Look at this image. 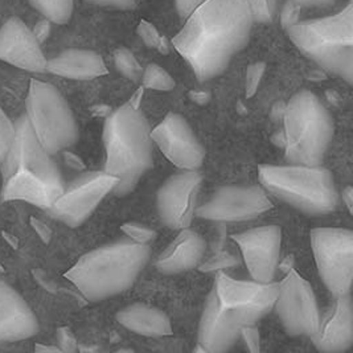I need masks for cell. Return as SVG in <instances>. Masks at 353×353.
Listing matches in <instances>:
<instances>
[{
  "instance_id": "obj_1",
  "label": "cell",
  "mask_w": 353,
  "mask_h": 353,
  "mask_svg": "<svg viewBox=\"0 0 353 353\" xmlns=\"http://www.w3.org/2000/svg\"><path fill=\"white\" fill-rule=\"evenodd\" d=\"M254 17L246 0H205L172 39L200 81L221 74L249 41Z\"/></svg>"
},
{
  "instance_id": "obj_2",
  "label": "cell",
  "mask_w": 353,
  "mask_h": 353,
  "mask_svg": "<svg viewBox=\"0 0 353 353\" xmlns=\"http://www.w3.org/2000/svg\"><path fill=\"white\" fill-rule=\"evenodd\" d=\"M278 289V282L233 279L220 270L200 319L196 352L229 351L243 327L256 324L273 310Z\"/></svg>"
},
{
  "instance_id": "obj_3",
  "label": "cell",
  "mask_w": 353,
  "mask_h": 353,
  "mask_svg": "<svg viewBox=\"0 0 353 353\" xmlns=\"http://www.w3.org/2000/svg\"><path fill=\"white\" fill-rule=\"evenodd\" d=\"M15 128V139L1 163V199L49 209L64 192L60 170L39 143L27 115L17 119Z\"/></svg>"
},
{
  "instance_id": "obj_4",
  "label": "cell",
  "mask_w": 353,
  "mask_h": 353,
  "mask_svg": "<svg viewBox=\"0 0 353 353\" xmlns=\"http://www.w3.org/2000/svg\"><path fill=\"white\" fill-rule=\"evenodd\" d=\"M150 258V246L131 240L112 242L83 254L65 273L85 299L99 302L134 285Z\"/></svg>"
},
{
  "instance_id": "obj_5",
  "label": "cell",
  "mask_w": 353,
  "mask_h": 353,
  "mask_svg": "<svg viewBox=\"0 0 353 353\" xmlns=\"http://www.w3.org/2000/svg\"><path fill=\"white\" fill-rule=\"evenodd\" d=\"M105 172L118 177L112 192L125 196L152 165L151 129L139 109L129 102L106 117L103 126Z\"/></svg>"
},
{
  "instance_id": "obj_6",
  "label": "cell",
  "mask_w": 353,
  "mask_h": 353,
  "mask_svg": "<svg viewBox=\"0 0 353 353\" xmlns=\"http://www.w3.org/2000/svg\"><path fill=\"white\" fill-rule=\"evenodd\" d=\"M286 31L295 47L308 59L352 83V1L336 15L298 21Z\"/></svg>"
},
{
  "instance_id": "obj_7",
  "label": "cell",
  "mask_w": 353,
  "mask_h": 353,
  "mask_svg": "<svg viewBox=\"0 0 353 353\" xmlns=\"http://www.w3.org/2000/svg\"><path fill=\"white\" fill-rule=\"evenodd\" d=\"M262 188L308 214L335 210L339 193L331 172L319 165H262L258 171Z\"/></svg>"
},
{
  "instance_id": "obj_8",
  "label": "cell",
  "mask_w": 353,
  "mask_h": 353,
  "mask_svg": "<svg viewBox=\"0 0 353 353\" xmlns=\"http://www.w3.org/2000/svg\"><path fill=\"white\" fill-rule=\"evenodd\" d=\"M283 121L286 161L321 164L334 135V123L319 98L308 90L296 93L285 108Z\"/></svg>"
},
{
  "instance_id": "obj_9",
  "label": "cell",
  "mask_w": 353,
  "mask_h": 353,
  "mask_svg": "<svg viewBox=\"0 0 353 353\" xmlns=\"http://www.w3.org/2000/svg\"><path fill=\"white\" fill-rule=\"evenodd\" d=\"M26 110L39 143L49 155L64 151L79 141V126L70 106L48 82H30Z\"/></svg>"
},
{
  "instance_id": "obj_10",
  "label": "cell",
  "mask_w": 353,
  "mask_h": 353,
  "mask_svg": "<svg viewBox=\"0 0 353 353\" xmlns=\"http://www.w3.org/2000/svg\"><path fill=\"white\" fill-rule=\"evenodd\" d=\"M321 281L334 296L348 295L353 279V233L341 228H315L310 233Z\"/></svg>"
},
{
  "instance_id": "obj_11",
  "label": "cell",
  "mask_w": 353,
  "mask_h": 353,
  "mask_svg": "<svg viewBox=\"0 0 353 353\" xmlns=\"http://www.w3.org/2000/svg\"><path fill=\"white\" fill-rule=\"evenodd\" d=\"M291 336L312 337L321 323V312L311 285L294 269L279 283L273 305Z\"/></svg>"
},
{
  "instance_id": "obj_12",
  "label": "cell",
  "mask_w": 353,
  "mask_h": 353,
  "mask_svg": "<svg viewBox=\"0 0 353 353\" xmlns=\"http://www.w3.org/2000/svg\"><path fill=\"white\" fill-rule=\"evenodd\" d=\"M119 179L108 172H88L77 177L47 209L50 216L72 228L85 223L108 193L114 191Z\"/></svg>"
},
{
  "instance_id": "obj_13",
  "label": "cell",
  "mask_w": 353,
  "mask_h": 353,
  "mask_svg": "<svg viewBox=\"0 0 353 353\" xmlns=\"http://www.w3.org/2000/svg\"><path fill=\"white\" fill-rule=\"evenodd\" d=\"M273 208L266 191L258 185L223 187L207 203L194 209V214L209 221L232 223L252 220Z\"/></svg>"
},
{
  "instance_id": "obj_14",
  "label": "cell",
  "mask_w": 353,
  "mask_h": 353,
  "mask_svg": "<svg viewBox=\"0 0 353 353\" xmlns=\"http://www.w3.org/2000/svg\"><path fill=\"white\" fill-rule=\"evenodd\" d=\"M241 250L245 265L253 281L273 282L281 261L282 230L276 225L261 226L232 236Z\"/></svg>"
},
{
  "instance_id": "obj_15",
  "label": "cell",
  "mask_w": 353,
  "mask_h": 353,
  "mask_svg": "<svg viewBox=\"0 0 353 353\" xmlns=\"http://www.w3.org/2000/svg\"><path fill=\"white\" fill-rule=\"evenodd\" d=\"M151 139L161 154L181 170L194 171L201 167L205 151L188 122L176 112H170L154 130Z\"/></svg>"
},
{
  "instance_id": "obj_16",
  "label": "cell",
  "mask_w": 353,
  "mask_h": 353,
  "mask_svg": "<svg viewBox=\"0 0 353 353\" xmlns=\"http://www.w3.org/2000/svg\"><path fill=\"white\" fill-rule=\"evenodd\" d=\"M200 183L201 175L196 170H184L161 185L157 196V208L163 224L174 230L191 226Z\"/></svg>"
},
{
  "instance_id": "obj_17",
  "label": "cell",
  "mask_w": 353,
  "mask_h": 353,
  "mask_svg": "<svg viewBox=\"0 0 353 353\" xmlns=\"http://www.w3.org/2000/svg\"><path fill=\"white\" fill-rule=\"evenodd\" d=\"M0 61L33 73L47 70L40 41L19 17L8 19L0 28Z\"/></svg>"
},
{
  "instance_id": "obj_18",
  "label": "cell",
  "mask_w": 353,
  "mask_h": 353,
  "mask_svg": "<svg viewBox=\"0 0 353 353\" xmlns=\"http://www.w3.org/2000/svg\"><path fill=\"white\" fill-rule=\"evenodd\" d=\"M39 321L17 290L0 281V344L37 335Z\"/></svg>"
},
{
  "instance_id": "obj_19",
  "label": "cell",
  "mask_w": 353,
  "mask_h": 353,
  "mask_svg": "<svg viewBox=\"0 0 353 353\" xmlns=\"http://www.w3.org/2000/svg\"><path fill=\"white\" fill-rule=\"evenodd\" d=\"M336 301L321 318L318 331L314 336V345L325 353L347 351L353 341V314L348 295L335 296Z\"/></svg>"
},
{
  "instance_id": "obj_20",
  "label": "cell",
  "mask_w": 353,
  "mask_h": 353,
  "mask_svg": "<svg viewBox=\"0 0 353 353\" xmlns=\"http://www.w3.org/2000/svg\"><path fill=\"white\" fill-rule=\"evenodd\" d=\"M205 253L204 239L190 228L181 229L176 239L157 259V269L164 274H179L196 268Z\"/></svg>"
},
{
  "instance_id": "obj_21",
  "label": "cell",
  "mask_w": 353,
  "mask_h": 353,
  "mask_svg": "<svg viewBox=\"0 0 353 353\" xmlns=\"http://www.w3.org/2000/svg\"><path fill=\"white\" fill-rule=\"evenodd\" d=\"M47 72L69 80H93L108 74V68L94 50L68 49L47 61Z\"/></svg>"
},
{
  "instance_id": "obj_22",
  "label": "cell",
  "mask_w": 353,
  "mask_h": 353,
  "mask_svg": "<svg viewBox=\"0 0 353 353\" xmlns=\"http://www.w3.org/2000/svg\"><path fill=\"white\" fill-rule=\"evenodd\" d=\"M117 321L131 332L147 337H161L172 335L170 318L155 307L134 303L122 308L117 314Z\"/></svg>"
},
{
  "instance_id": "obj_23",
  "label": "cell",
  "mask_w": 353,
  "mask_h": 353,
  "mask_svg": "<svg viewBox=\"0 0 353 353\" xmlns=\"http://www.w3.org/2000/svg\"><path fill=\"white\" fill-rule=\"evenodd\" d=\"M36 11L54 24H66L72 14L74 1L73 0H28Z\"/></svg>"
},
{
  "instance_id": "obj_24",
  "label": "cell",
  "mask_w": 353,
  "mask_h": 353,
  "mask_svg": "<svg viewBox=\"0 0 353 353\" xmlns=\"http://www.w3.org/2000/svg\"><path fill=\"white\" fill-rule=\"evenodd\" d=\"M142 83L145 89L159 92H170L176 85L171 74L158 64L147 65L142 74Z\"/></svg>"
},
{
  "instance_id": "obj_25",
  "label": "cell",
  "mask_w": 353,
  "mask_h": 353,
  "mask_svg": "<svg viewBox=\"0 0 353 353\" xmlns=\"http://www.w3.org/2000/svg\"><path fill=\"white\" fill-rule=\"evenodd\" d=\"M114 64H115L117 70L126 79L134 81V82L142 79V74H143L142 66L138 63L137 57L134 56V53L130 49H117L114 53Z\"/></svg>"
},
{
  "instance_id": "obj_26",
  "label": "cell",
  "mask_w": 353,
  "mask_h": 353,
  "mask_svg": "<svg viewBox=\"0 0 353 353\" xmlns=\"http://www.w3.org/2000/svg\"><path fill=\"white\" fill-rule=\"evenodd\" d=\"M138 34L141 36V39L143 40L147 47L158 49L163 54H167L170 52V47L165 37H163L161 33L158 32V30L147 20H142L139 23Z\"/></svg>"
},
{
  "instance_id": "obj_27",
  "label": "cell",
  "mask_w": 353,
  "mask_h": 353,
  "mask_svg": "<svg viewBox=\"0 0 353 353\" xmlns=\"http://www.w3.org/2000/svg\"><path fill=\"white\" fill-rule=\"evenodd\" d=\"M17 128L15 123L7 117V114L3 112L0 108V165L6 159L12 142L15 139Z\"/></svg>"
},
{
  "instance_id": "obj_28",
  "label": "cell",
  "mask_w": 353,
  "mask_h": 353,
  "mask_svg": "<svg viewBox=\"0 0 353 353\" xmlns=\"http://www.w3.org/2000/svg\"><path fill=\"white\" fill-rule=\"evenodd\" d=\"M252 14L254 17V21L268 24L272 23L276 14V6L278 0H246Z\"/></svg>"
},
{
  "instance_id": "obj_29",
  "label": "cell",
  "mask_w": 353,
  "mask_h": 353,
  "mask_svg": "<svg viewBox=\"0 0 353 353\" xmlns=\"http://www.w3.org/2000/svg\"><path fill=\"white\" fill-rule=\"evenodd\" d=\"M122 232L129 237V240L138 243H145L154 241L157 239V232L147 228L145 225L138 224V223H126L121 226Z\"/></svg>"
},
{
  "instance_id": "obj_30",
  "label": "cell",
  "mask_w": 353,
  "mask_h": 353,
  "mask_svg": "<svg viewBox=\"0 0 353 353\" xmlns=\"http://www.w3.org/2000/svg\"><path fill=\"white\" fill-rule=\"evenodd\" d=\"M265 70H266V65L263 63H256L248 68L246 79H245V94L248 98H252L257 93L258 86L263 77Z\"/></svg>"
},
{
  "instance_id": "obj_31",
  "label": "cell",
  "mask_w": 353,
  "mask_h": 353,
  "mask_svg": "<svg viewBox=\"0 0 353 353\" xmlns=\"http://www.w3.org/2000/svg\"><path fill=\"white\" fill-rule=\"evenodd\" d=\"M302 7L298 6L294 0H288L281 11V23L285 30H288L291 26L299 21Z\"/></svg>"
},
{
  "instance_id": "obj_32",
  "label": "cell",
  "mask_w": 353,
  "mask_h": 353,
  "mask_svg": "<svg viewBox=\"0 0 353 353\" xmlns=\"http://www.w3.org/2000/svg\"><path fill=\"white\" fill-rule=\"evenodd\" d=\"M57 341L59 347L63 352H76L77 351V340L72 331L66 327L57 330Z\"/></svg>"
},
{
  "instance_id": "obj_33",
  "label": "cell",
  "mask_w": 353,
  "mask_h": 353,
  "mask_svg": "<svg viewBox=\"0 0 353 353\" xmlns=\"http://www.w3.org/2000/svg\"><path fill=\"white\" fill-rule=\"evenodd\" d=\"M250 352H259V332L256 328V324L246 325L241 330V336Z\"/></svg>"
},
{
  "instance_id": "obj_34",
  "label": "cell",
  "mask_w": 353,
  "mask_h": 353,
  "mask_svg": "<svg viewBox=\"0 0 353 353\" xmlns=\"http://www.w3.org/2000/svg\"><path fill=\"white\" fill-rule=\"evenodd\" d=\"M203 1L205 0H175L179 17L181 19H187Z\"/></svg>"
},
{
  "instance_id": "obj_35",
  "label": "cell",
  "mask_w": 353,
  "mask_h": 353,
  "mask_svg": "<svg viewBox=\"0 0 353 353\" xmlns=\"http://www.w3.org/2000/svg\"><path fill=\"white\" fill-rule=\"evenodd\" d=\"M236 262V258L234 257H228V256H224V257H214L212 258L210 261H209L208 263H205L204 266H201V272H213V270H220V269H223L225 266H229V265H232V263H234Z\"/></svg>"
},
{
  "instance_id": "obj_36",
  "label": "cell",
  "mask_w": 353,
  "mask_h": 353,
  "mask_svg": "<svg viewBox=\"0 0 353 353\" xmlns=\"http://www.w3.org/2000/svg\"><path fill=\"white\" fill-rule=\"evenodd\" d=\"M88 1L97 6H108V7H115L119 10H134L137 7L135 0H88Z\"/></svg>"
},
{
  "instance_id": "obj_37",
  "label": "cell",
  "mask_w": 353,
  "mask_h": 353,
  "mask_svg": "<svg viewBox=\"0 0 353 353\" xmlns=\"http://www.w3.org/2000/svg\"><path fill=\"white\" fill-rule=\"evenodd\" d=\"M31 224H32L33 229L37 232V234L41 237V240L44 242H49L50 240V236H52V232L49 229L48 226L46 224H43L41 221L32 219L31 220Z\"/></svg>"
},
{
  "instance_id": "obj_38",
  "label": "cell",
  "mask_w": 353,
  "mask_h": 353,
  "mask_svg": "<svg viewBox=\"0 0 353 353\" xmlns=\"http://www.w3.org/2000/svg\"><path fill=\"white\" fill-rule=\"evenodd\" d=\"M50 21L49 20H44V21H41L37 27H36V30L33 31L34 33V36L37 37V40L41 43V41H44L46 39H47V36L49 34V31H50V24H49Z\"/></svg>"
},
{
  "instance_id": "obj_39",
  "label": "cell",
  "mask_w": 353,
  "mask_h": 353,
  "mask_svg": "<svg viewBox=\"0 0 353 353\" xmlns=\"http://www.w3.org/2000/svg\"><path fill=\"white\" fill-rule=\"evenodd\" d=\"M64 158L66 163H68V165H70L72 168H74V170H85V164H83V161H81L80 158L77 157V155H74V154H72V152H64Z\"/></svg>"
},
{
  "instance_id": "obj_40",
  "label": "cell",
  "mask_w": 353,
  "mask_h": 353,
  "mask_svg": "<svg viewBox=\"0 0 353 353\" xmlns=\"http://www.w3.org/2000/svg\"><path fill=\"white\" fill-rule=\"evenodd\" d=\"M298 6L303 7H325L332 4L335 0H294Z\"/></svg>"
},
{
  "instance_id": "obj_41",
  "label": "cell",
  "mask_w": 353,
  "mask_h": 353,
  "mask_svg": "<svg viewBox=\"0 0 353 353\" xmlns=\"http://www.w3.org/2000/svg\"><path fill=\"white\" fill-rule=\"evenodd\" d=\"M190 97L192 99L193 102L199 103V105H205L208 103L209 99H210V94L208 92H204V90H194V92H190Z\"/></svg>"
},
{
  "instance_id": "obj_42",
  "label": "cell",
  "mask_w": 353,
  "mask_h": 353,
  "mask_svg": "<svg viewBox=\"0 0 353 353\" xmlns=\"http://www.w3.org/2000/svg\"><path fill=\"white\" fill-rule=\"evenodd\" d=\"M343 201L345 203L348 210L352 213V205H353V190L351 185L345 187V190L343 191Z\"/></svg>"
},
{
  "instance_id": "obj_43",
  "label": "cell",
  "mask_w": 353,
  "mask_h": 353,
  "mask_svg": "<svg viewBox=\"0 0 353 353\" xmlns=\"http://www.w3.org/2000/svg\"><path fill=\"white\" fill-rule=\"evenodd\" d=\"M143 90H145V88L138 89V90L131 96V98H130L129 103L132 106V108L139 109V106H141V101H142V97H143Z\"/></svg>"
},
{
  "instance_id": "obj_44",
  "label": "cell",
  "mask_w": 353,
  "mask_h": 353,
  "mask_svg": "<svg viewBox=\"0 0 353 353\" xmlns=\"http://www.w3.org/2000/svg\"><path fill=\"white\" fill-rule=\"evenodd\" d=\"M92 112H93V115H96V117H109L110 115V112H112V109L109 108V106H105V105H99V106H94V108H92Z\"/></svg>"
},
{
  "instance_id": "obj_45",
  "label": "cell",
  "mask_w": 353,
  "mask_h": 353,
  "mask_svg": "<svg viewBox=\"0 0 353 353\" xmlns=\"http://www.w3.org/2000/svg\"><path fill=\"white\" fill-rule=\"evenodd\" d=\"M34 351H36V352H43V353L63 352V351H61V350H60V347H53V345H41V344H36V347H34Z\"/></svg>"
},
{
  "instance_id": "obj_46",
  "label": "cell",
  "mask_w": 353,
  "mask_h": 353,
  "mask_svg": "<svg viewBox=\"0 0 353 353\" xmlns=\"http://www.w3.org/2000/svg\"><path fill=\"white\" fill-rule=\"evenodd\" d=\"M4 236H6V240H7V241L10 242V243H12L14 248H17V241L14 239V236H10V234H7V233H4Z\"/></svg>"
}]
</instances>
